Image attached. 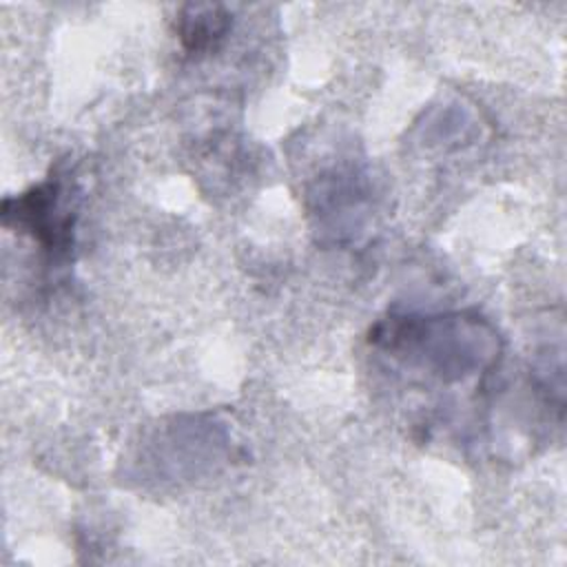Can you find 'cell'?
Returning <instances> with one entry per match:
<instances>
[{"label":"cell","mask_w":567,"mask_h":567,"mask_svg":"<svg viewBox=\"0 0 567 567\" xmlns=\"http://www.w3.org/2000/svg\"><path fill=\"white\" fill-rule=\"evenodd\" d=\"M228 29L230 16L224 11V7H186L177 18V38L188 53H206L215 49Z\"/></svg>","instance_id":"3"},{"label":"cell","mask_w":567,"mask_h":567,"mask_svg":"<svg viewBox=\"0 0 567 567\" xmlns=\"http://www.w3.org/2000/svg\"><path fill=\"white\" fill-rule=\"evenodd\" d=\"M73 173L55 168L44 182L4 202L7 226L27 233L51 259H66L73 250L78 219V186Z\"/></svg>","instance_id":"2"},{"label":"cell","mask_w":567,"mask_h":567,"mask_svg":"<svg viewBox=\"0 0 567 567\" xmlns=\"http://www.w3.org/2000/svg\"><path fill=\"white\" fill-rule=\"evenodd\" d=\"M370 343L405 370L441 383L487 374L501 354L494 326L472 312L390 315L374 326Z\"/></svg>","instance_id":"1"}]
</instances>
